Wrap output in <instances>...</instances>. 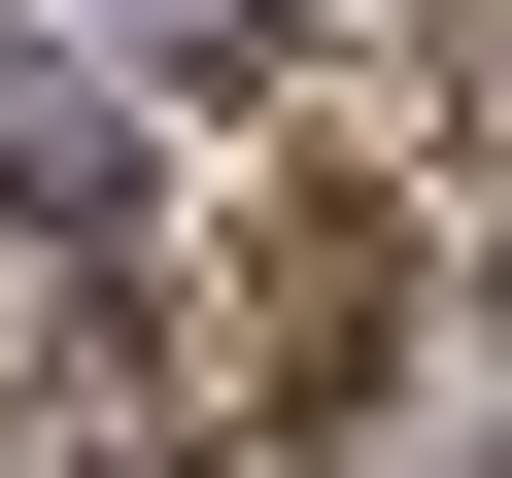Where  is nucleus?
I'll list each match as a JSON object with an SVG mask.
<instances>
[{
    "label": "nucleus",
    "instance_id": "nucleus-1",
    "mask_svg": "<svg viewBox=\"0 0 512 478\" xmlns=\"http://www.w3.org/2000/svg\"><path fill=\"white\" fill-rule=\"evenodd\" d=\"M103 171H137V35H35V0H0V205L69 239Z\"/></svg>",
    "mask_w": 512,
    "mask_h": 478
}]
</instances>
